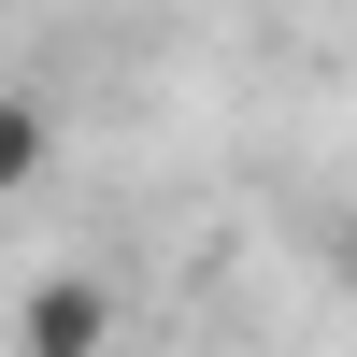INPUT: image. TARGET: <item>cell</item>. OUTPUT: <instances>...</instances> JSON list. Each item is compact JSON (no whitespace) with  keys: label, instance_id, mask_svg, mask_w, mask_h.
Masks as SVG:
<instances>
[{"label":"cell","instance_id":"obj_1","mask_svg":"<svg viewBox=\"0 0 357 357\" xmlns=\"http://www.w3.org/2000/svg\"><path fill=\"white\" fill-rule=\"evenodd\" d=\"M15 357H114V286L100 272H43L15 301Z\"/></svg>","mask_w":357,"mask_h":357},{"label":"cell","instance_id":"obj_3","mask_svg":"<svg viewBox=\"0 0 357 357\" xmlns=\"http://www.w3.org/2000/svg\"><path fill=\"white\" fill-rule=\"evenodd\" d=\"M343 286H357V229H343Z\"/></svg>","mask_w":357,"mask_h":357},{"label":"cell","instance_id":"obj_2","mask_svg":"<svg viewBox=\"0 0 357 357\" xmlns=\"http://www.w3.org/2000/svg\"><path fill=\"white\" fill-rule=\"evenodd\" d=\"M43 158H57V114L29 100V86H0V200H29V186H43Z\"/></svg>","mask_w":357,"mask_h":357}]
</instances>
